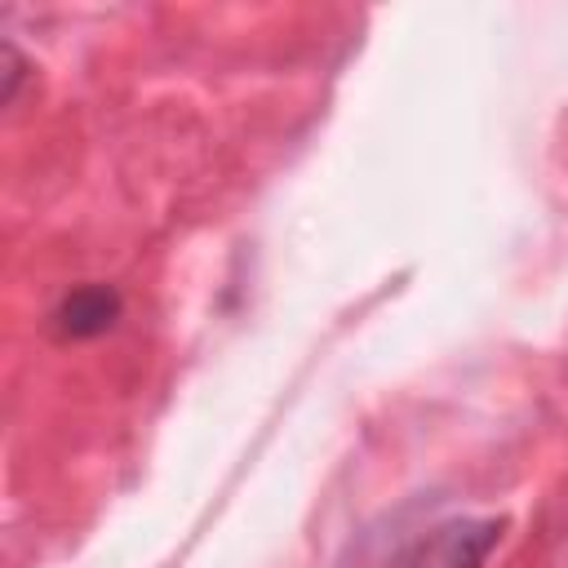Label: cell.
<instances>
[{"instance_id":"obj_2","label":"cell","mask_w":568,"mask_h":568,"mask_svg":"<svg viewBox=\"0 0 568 568\" xmlns=\"http://www.w3.org/2000/svg\"><path fill=\"white\" fill-rule=\"evenodd\" d=\"M115 315H120V297L106 284H84V288L62 297L53 320H58V328L67 337H98V333H106L115 324Z\"/></svg>"},{"instance_id":"obj_1","label":"cell","mask_w":568,"mask_h":568,"mask_svg":"<svg viewBox=\"0 0 568 568\" xmlns=\"http://www.w3.org/2000/svg\"><path fill=\"white\" fill-rule=\"evenodd\" d=\"M497 519H448L417 541L404 568H484L488 550L497 546Z\"/></svg>"}]
</instances>
